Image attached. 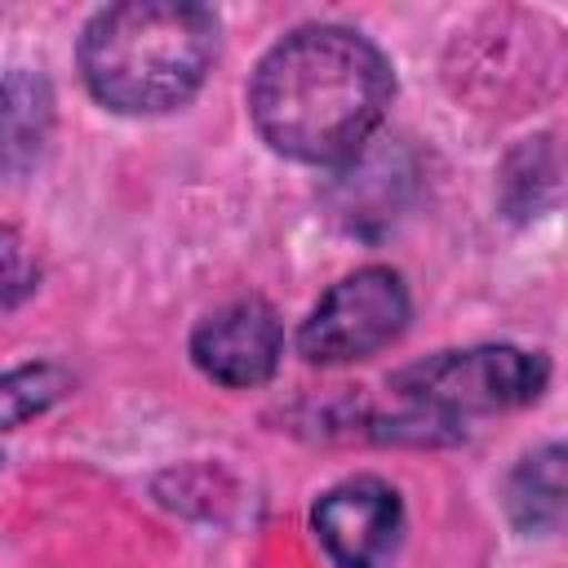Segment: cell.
<instances>
[{
  "instance_id": "obj_1",
  "label": "cell",
  "mask_w": 568,
  "mask_h": 568,
  "mask_svg": "<svg viewBox=\"0 0 568 568\" xmlns=\"http://www.w3.org/2000/svg\"><path fill=\"white\" fill-rule=\"evenodd\" d=\"M395 98L386 53L333 22L297 27L275 40L253 80L248 115L262 142L297 164H346L382 129Z\"/></svg>"
},
{
  "instance_id": "obj_2",
  "label": "cell",
  "mask_w": 568,
  "mask_h": 568,
  "mask_svg": "<svg viewBox=\"0 0 568 568\" xmlns=\"http://www.w3.org/2000/svg\"><path fill=\"white\" fill-rule=\"evenodd\" d=\"M217 58V18L191 0H124L98 9L75 44L80 80L115 115L186 106Z\"/></svg>"
},
{
  "instance_id": "obj_3",
  "label": "cell",
  "mask_w": 568,
  "mask_h": 568,
  "mask_svg": "<svg viewBox=\"0 0 568 568\" xmlns=\"http://www.w3.org/2000/svg\"><path fill=\"white\" fill-rule=\"evenodd\" d=\"M546 382H550L546 355L501 342L439 351L390 373V390L404 404H413L422 422L435 426H453L457 417H475V413L524 408L546 390Z\"/></svg>"
},
{
  "instance_id": "obj_4",
  "label": "cell",
  "mask_w": 568,
  "mask_h": 568,
  "mask_svg": "<svg viewBox=\"0 0 568 568\" xmlns=\"http://www.w3.org/2000/svg\"><path fill=\"white\" fill-rule=\"evenodd\" d=\"M408 284L390 266H359L342 275L302 320L297 351L306 364H355L390 346L408 328Z\"/></svg>"
},
{
  "instance_id": "obj_5",
  "label": "cell",
  "mask_w": 568,
  "mask_h": 568,
  "mask_svg": "<svg viewBox=\"0 0 568 568\" xmlns=\"http://www.w3.org/2000/svg\"><path fill=\"white\" fill-rule=\"evenodd\" d=\"M311 528L337 568H386L404 537V501L386 479L355 475L311 506Z\"/></svg>"
},
{
  "instance_id": "obj_6",
  "label": "cell",
  "mask_w": 568,
  "mask_h": 568,
  "mask_svg": "<svg viewBox=\"0 0 568 568\" xmlns=\"http://www.w3.org/2000/svg\"><path fill=\"white\" fill-rule=\"evenodd\" d=\"M280 355H284V328L275 306L262 297H235L209 311L191 333L195 368L226 390H248L271 382Z\"/></svg>"
},
{
  "instance_id": "obj_7",
  "label": "cell",
  "mask_w": 568,
  "mask_h": 568,
  "mask_svg": "<svg viewBox=\"0 0 568 568\" xmlns=\"http://www.w3.org/2000/svg\"><path fill=\"white\" fill-rule=\"evenodd\" d=\"M53 115V84L40 71L0 75V178H22L40 164Z\"/></svg>"
},
{
  "instance_id": "obj_8",
  "label": "cell",
  "mask_w": 568,
  "mask_h": 568,
  "mask_svg": "<svg viewBox=\"0 0 568 568\" xmlns=\"http://www.w3.org/2000/svg\"><path fill=\"white\" fill-rule=\"evenodd\" d=\"M506 506L519 532H555L564 519V448L546 444L510 475Z\"/></svg>"
},
{
  "instance_id": "obj_9",
  "label": "cell",
  "mask_w": 568,
  "mask_h": 568,
  "mask_svg": "<svg viewBox=\"0 0 568 568\" xmlns=\"http://www.w3.org/2000/svg\"><path fill=\"white\" fill-rule=\"evenodd\" d=\"M71 390V373L53 359H31L0 373V430H13L44 408H53Z\"/></svg>"
},
{
  "instance_id": "obj_10",
  "label": "cell",
  "mask_w": 568,
  "mask_h": 568,
  "mask_svg": "<svg viewBox=\"0 0 568 568\" xmlns=\"http://www.w3.org/2000/svg\"><path fill=\"white\" fill-rule=\"evenodd\" d=\"M36 284V257L13 226H0V306L18 302Z\"/></svg>"
}]
</instances>
